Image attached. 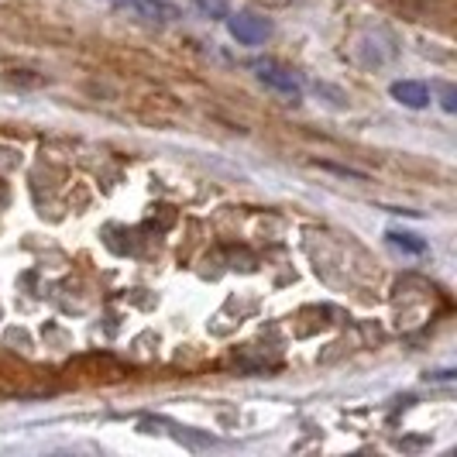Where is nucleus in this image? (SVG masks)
Masks as SVG:
<instances>
[{
  "label": "nucleus",
  "instance_id": "nucleus-7",
  "mask_svg": "<svg viewBox=\"0 0 457 457\" xmlns=\"http://www.w3.org/2000/svg\"><path fill=\"white\" fill-rule=\"evenodd\" d=\"M440 107H444L447 114H454L457 111V90L454 87H440Z\"/></svg>",
  "mask_w": 457,
  "mask_h": 457
},
{
  "label": "nucleus",
  "instance_id": "nucleus-4",
  "mask_svg": "<svg viewBox=\"0 0 457 457\" xmlns=\"http://www.w3.org/2000/svg\"><path fill=\"white\" fill-rule=\"evenodd\" d=\"M124 4L135 7L137 14L152 18V21H176V18H179V11H176L169 0H124Z\"/></svg>",
  "mask_w": 457,
  "mask_h": 457
},
{
  "label": "nucleus",
  "instance_id": "nucleus-1",
  "mask_svg": "<svg viewBox=\"0 0 457 457\" xmlns=\"http://www.w3.org/2000/svg\"><path fill=\"white\" fill-rule=\"evenodd\" d=\"M254 76H258L269 90L278 93V96H289V100H299V96H303V83H299L296 72L286 66H278V62H272V59L254 62Z\"/></svg>",
  "mask_w": 457,
  "mask_h": 457
},
{
  "label": "nucleus",
  "instance_id": "nucleus-3",
  "mask_svg": "<svg viewBox=\"0 0 457 457\" xmlns=\"http://www.w3.org/2000/svg\"><path fill=\"white\" fill-rule=\"evenodd\" d=\"M392 96H395L403 107H410V111H423V107L430 104V90H427L423 83H416V79H399V83H392Z\"/></svg>",
  "mask_w": 457,
  "mask_h": 457
},
{
  "label": "nucleus",
  "instance_id": "nucleus-5",
  "mask_svg": "<svg viewBox=\"0 0 457 457\" xmlns=\"http://www.w3.org/2000/svg\"><path fill=\"white\" fill-rule=\"evenodd\" d=\"M386 237H389V245H395V248H406V252H412V254H423V252H427V245H423V241H416V234H403V230H389Z\"/></svg>",
  "mask_w": 457,
  "mask_h": 457
},
{
  "label": "nucleus",
  "instance_id": "nucleus-2",
  "mask_svg": "<svg viewBox=\"0 0 457 457\" xmlns=\"http://www.w3.org/2000/svg\"><path fill=\"white\" fill-rule=\"evenodd\" d=\"M228 28L241 46H262V42L272 35V24L265 21V18H258V14H248V11L228 18Z\"/></svg>",
  "mask_w": 457,
  "mask_h": 457
},
{
  "label": "nucleus",
  "instance_id": "nucleus-6",
  "mask_svg": "<svg viewBox=\"0 0 457 457\" xmlns=\"http://www.w3.org/2000/svg\"><path fill=\"white\" fill-rule=\"evenodd\" d=\"M193 4H196V11L206 14V18H228L230 14L228 0H193Z\"/></svg>",
  "mask_w": 457,
  "mask_h": 457
}]
</instances>
